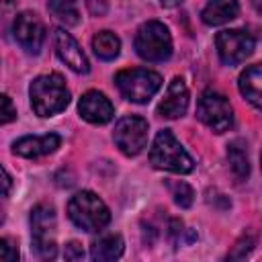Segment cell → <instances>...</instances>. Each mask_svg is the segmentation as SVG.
Listing matches in <instances>:
<instances>
[{
  "label": "cell",
  "instance_id": "obj_1",
  "mask_svg": "<svg viewBox=\"0 0 262 262\" xmlns=\"http://www.w3.org/2000/svg\"><path fill=\"white\" fill-rule=\"evenodd\" d=\"M31 108L39 117H53L70 104V90L59 74L37 76L29 88Z\"/></svg>",
  "mask_w": 262,
  "mask_h": 262
},
{
  "label": "cell",
  "instance_id": "obj_2",
  "mask_svg": "<svg viewBox=\"0 0 262 262\" xmlns=\"http://www.w3.org/2000/svg\"><path fill=\"white\" fill-rule=\"evenodd\" d=\"M68 217L84 231H100L111 221V211L104 201L92 190L76 192L68 203Z\"/></svg>",
  "mask_w": 262,
  "mask_h": 262
},
{
  "label": "cell",
  "instance_id": "obj_3",
  "mask_svg": "<svg viewBox=\"0 0 262 262\" xmlns=\"http://www.w3.org/2000/svg\"><path fill=\"white\" fill-rule=\"evenodd\" d=\"M149 162L158 170H168L176 174H188L194 168V162L188 156V151L180 145V141L168 129L156 135L149 149Z\"/></svg>",
  "mask_w": 262,
  "mask_h": 262
},
{
  "label": "cell",
  "instance_id": "obj_4",
  "mask_svg": "<svg viewBox=\"0 0 262 262\" xmlns=\"http://www.w3.org/2000/svg\"><path fill=\"white\" fill-rule=\"evenodd\" d=\"M135 51L145 61H166L172 55V37L170 31L160 20L143 23L135 33Z\"/></svg>",
  "mask_w": 262,
  "mask_h": 262
},
{
  "label": "cell",
  "instance_id": "obj_5",
  "mask_svg": "<svg viewBox=\"0 0 262 262\" xmlns=\"http://www.w3.org/2000/svg\"><path fill=\"white\" fill-rule=\"evenodd\" d=\"M115 84L123 94V98L143 104L160 90L162 76L145 68H131V70H121L115 76Z\"/></svg>",
  "mask_w": 262,
  "mask_h": 262
},
{
  "label": "cell",
  "instance_id": "obj_6",
  "mask_svg": "<svg viewBox=\"0 0 262 262\" xmlns=\"http://www.w3.org/2000/svg\"><path fill=\"white\" fill-rule=\"evenodd\" d=\"M31 231H33V252L41 260H53L57 254L55 244V211L49 205H37L31 211Z\"/></svg>",
  "mask_w": 262,
  "mask_h": 262
},
{
  "label": "cell",
  "instance_id": "obj_7",
  "mask_svg": "<svg viewBox=\"0 0 262 262\" xmlns=\"http://www.w3.org/2000/svg\"><path fill=\"white\" fill-rule=\"evenodd\" d=\"M196 117L211 131L223 133L233 123V108L223 94L215 90H205L196 102Z\"/></svg>",
  "mask_w": 262,
  "mask_h": 262
},
{
  "label": "cell",
  "instance_id": "obj_8",
  "mask_svg": "<svg viewBox=\"0 0 262 262\" xmlns=\"http://www.w3.org/2000/svg\"><path fill=\"white\" fill-rule=\"evenodd\" d=\"M219 59L227 66H237L254 53V37L242 29H225L215 37Z\"/></svg>",
  "mask_w": 262,
  "mask_h": 262
},
{
  "label": "cell",
  "instance_id": "obj_9",
  "mask_svg": "<svg viewBox=\"0 0 262 262\" xmlns=\"http://www.w3.org/2000/svg\"><path fill=\"white\" fill-rule=\"evenodd\" d=\"M147 131H149V127L143 117L129 115V117H123L117 121L113 139L125 156H137L147 145Z\"/></svg>",
  "mask_w": 262,
  "mask_h": 262
},
{
  "label": "cell",
  "instance_id": "obj_10",
  "mask_svg": "<svg viewBox=\"0 0 262 262\" xmlns=\"http://www.w3.org/2000/svg\"><path fill=\"white\" fill-rule=\"evenodd\" d=\"M12 35L27 53H39L45 41V25L35 12H20L12 23Z\"/></svg>",
  "mask_w": 262,
  "mask_h": 262
},
{
  "label": "cell",
  "instance_id": "obj_11",
  "mask_svg": "<svg viewBox=\"0 0 262 262\" xmlns=\"http://www.w3.org/2000/svg\"><path fill=\"white\" fill-rule=\"evenodd\" d=\"M53 45H55V53L57 57L76 74H86L90 70L88 59L84 55V51L80 49L78 41L66 31V29H55L53 31Z\"/></svg>",
  "mask_w": 262,
  "mask_h": 262
},
{
  "label": "cell",
  "instance_id": "obj_12",
  "mask_svg": "<svg viewBox=\"0 0 262 262\" xmlns=\"http://www.w3.org/2000/svg\"><path fill=\"white\" fill-rule=\"evenodd\" d=\"M78 111H80V117L92 125H104L115 117L113 102L98 90H88L86 94H82Z\"/></svg>",
  "mask_w": 262,
  "mask_h": 262
},
{
  "label": "cell",
  "instance_id": "obj_13",
  "mask_svg": "<svg viewBox=\"0 0 262 262\" xmlns=\"http://www.w3.org/2000/svg\"><path fill=\"white\" fill-rule=\"evenodd\" d=\"M186 108H188V88L182 78H174L168 84L162 102L158 104V115L166 119H178L186 113Z\"/></svg>",
  "mask_w": 262,
  "mask_h": 262
},
{
  "label": "cell",
  "instance_id": "obj_14",
  "mask_svg": "<svg viewBox=\"0 0 262 262\" xmlns=\"http://www.w3.org/2000/svg\"><path fill=\"white\" fill-rule=\"evenodd\" d=\"M59 135L47 133V135H27L12 143V151L20 158H41L47 154H53L59 147Z\"/></svg>",
  "mask_w": 262,
  "mask_h": 262
},
{
  "label": "cell",
  "instance_id": "obj_15",
  "mask_svg": "<svg viewBox=\"0 0 262 262\" xmlns=\"http://www.w3.org/2000/svg\"><path fill=\"white\" fill-rule=\"evenodd\" d=\"M239 12L237 0H209L201 12V18L209 27H219L233 20Z\"/></svg>",
  "mask_w": 262,
  "mask_h": 262
},
{
  "label": "cell",
  "instance_id": "obj_16",
  "mask_svg": "<svg viewBox=\"0 0 262 262\" xmlns=\"http://www.w3.org/2000/svg\"><path fill=\"white\" fill-rule=\"evenodd\" d=\"M239 92L250 104L262 111V63H254L242 72Z\"/></svg>",
  "mask_w": 262,
  "mask_h": 262
},
{
  "label": "cell",
  "instance_id": "obj_17",
  "mask_svg": "<svg viewBox=\"0 0 262 262\" xmlns=\"http://www.w3.org/2000/svg\"><path fill=\"white\" fill-rule=\"evenodd\" d=\"M123 250H125V244H123V237L119 233H104L92 242L90 258L96 262H108V260L121 258Z\"/></svg>",
  "mask_w": 262,
  "mask_h": 262
},
{
  "label": "cell",
  "instance_id": "obj_18",
  "mask_svg": "<svg viewBox=\"0 0 262 262\" xmlns=\"http://www.w3.org/2000/svg\"><path fill=\"white\" fill-rule=\"evenodd\" d=\"M92 49H94L96 57H100L104 61H111L121 51V39L113 31H100L92 37Z\"/></svg>",
  "mask_w": 262,
  "mask_h": 262
},
{
  "label": "cell",
  "instance_id": "obj_19",
  "mask_svg": "<svg viewBox=\"0 0 262 262\" xmlns=\"http://www.w3.org/2000/svg\"><path fill=\"white\" fill-rule=\"evenodd\" d=\"M227 162H229V168L237 180H246L250 176V162H248L246 145L239 139H235L227 145Z\"/></svg>",
  "mask_w": 262,
  "mask_h": 262
},
{
  "label": "cell",
  "instance_id": "obj_20",
  "mask_svg": "<svg viewBox=\"0 0 262 262\" xmlns=\"http://www.w3.org/2000/svg\"><path fill=\"white\" fill-rule=\"evenodd\" d=\"M47 8L66 27H74V25L80 23V10H78V2L76 0H49Z\"/></svg>",
  "mask_w": 262,
  "mask_h": 262
},
{
  "label": "cell",
  "instance_id": "obj_21",
  "mask_svg": "<svg viewBox=\"0 0 262 262\" xmlns=\"http://www.w3.org/2000/svg\"><path fill=\"white\" fill-rule=\"evenodd\" d=\"M166 184H168V188H170V192H172V199H174V203H176L178 207L186 209V207L192 205L194 192H192V188H190L186 182L176 180V182H166Z\"/></svg>",
  "mask_w": 262,
  "mask_h": 262
},
{
  "label": "cell",
  "instance_id": "obj_22",
  "mask_svg": "<svg viewBox=\"0 0 262 262\" xmlns=\"http://www.w3.org/2000/svg\"><path fill=\"white\" fill-rule=\"evenodd\" d=\"M168 235H170V239H172L176 246L190 244V242L194 239V233L188 231L180 219H172V221H170V225H168Z\"/></svg>",
  "mask_w": 262,
  "mask_h": 262
},
{
  "label": "cell",
  "instance_id": "obj_23",
  "mask_svg": "<svg viewBox=\"0 0 262 262\" xmlns=\"http://www.w3.org/2000/svg\"><path fill=\"white\" fill-rule=\"evenodd\" d=\"M0 260L2 262H16L18 260V250H16L14 242L8 237L0 239Z\"/></svg>",
  "mask_w": 262,
  "mask_h": 262
},
{
  "label": "cell",
  "instance_id": "obj_24",
  "mask_svg": "<svg viewBox=\"0 0 262 262\" xmlns=\"http://www.w3.org/2000/svg\"><path fill=\"white\" fill-rule=\"evenodd\" d=\"M63 258L70 260V262L82 260V258H84V250H82V246H80L78 242H70V244L66 246V250H63Z\"/></svg>",
  "mask_w": 262,
  "mask_h": 262
},
{
  "label": "cell",
  "instance_id": "obj_25",
  "mask_svg": "<svg viewBox=\"0 0 262 262\" xmlns=\"http://www.w3.org/2000/svg\"><path fill=\"white\" fill-rule=\"evenodd\" d=\"M16 117V108L12 106V102H10V98L6 96V94H2V125H6V123H10L12 119Z\"/></svg>",
  "mask_w": 262,
  "mask_h": 262
},
{
  "label": "cell",
  "instance_id": "obj_26",
  "mask_svg": "<svg viewBox=\"0 0 262 262\" xmlns=\"http://www.w3.org/2000/svg\"><path fill=\"white\" fill-rule=\"evenodd\" d=\"M254 248V239H250V242H246V246H244V237L237 242V246L227 254V258H244L246 254H250V250Z\"/></svg>",
  "mask_w": 262,
  "mask_h": 262
},
{
  "label": "cell",
  "instance_id": "obj_27",
  "mask_svg": "<svg viewBox=\"0 0 262 262\" xmlns=\"http://www.w3.org/2000/svg\"><path fill=\"white\" fill-rule=\"evenodd\" d=\"M86 4H88V10L94 16H102L106 12V2L104 0H86Z\"/></svg>",
  "mask_w": 262,
  "mask_h": 262
},
{
  "label": "cell",
  "instance_id": "obj_28",
  "mask_svg": "<svg viewBox=\"0 0 262 262\" xmlns=\"http://www.w3.org/2000/svg\"><path fill=\"white\" fill-rule=\"evenodd\" d=\"M2 178H4V196H8V190H10V176L8 172L2 168Z\"/></svg>",
  "mask_w": 262,
  "mask_h": 262
},
{
  "label": "cell",
  "instance_id": "obj_29",
  "mask_svg": "<svg viewBox=\"0 0 262 262\" xmlns=\"http://www.w3.org/2000/svg\"><path fill=\"white\" fill-rule=\"evenodd\" d=\"M250 2H252V6L262 14V0H250Z\"/></svg>",
  "mask_w": 262,
  "mask_h": 262
},
{
  "label": "cell",
  "instance_id": "obj_30",
  "mask_svg": "<svg viewBox=\"0 0 262 262\" xmlns=\"http://www.w3.org/2000/svg\"><path fill=\"white\" fill-rule=\"evenodd\" d=\"M182 0H162V4L164 6H176V4H180Z\"/></svg>",
  "mask_w": 262,
  "mask_h": 262
},
{
  "label": "cell",
  "instance_id": "obj_31",
  "mask_svg": "<svg viewBox=\"0 0 262 262\" xmlns=\"http://www.w3.org/2000/svg\"><path fill=\"white\" fill-rule=\"evenodd\" d=\"M10 2H14V0H4V4H10Z\"/></svg>",
  "mask_w": 262,
  "mask_h": 262
},
{
  "label": "cell",
  "instance_id": "obj_32",
  "mask_svg": "<svg viewBox=\"0 0 262 262\" xmlns=\"http://www.w3.org/2000/svg\"><path fill=\"white\" fill-rule=\"evenodd\" d=\"M260 162H262V156H260Z\"/></svg>",
  "mask_w": 262,
  "mask_h": 262
}]
</instances>
